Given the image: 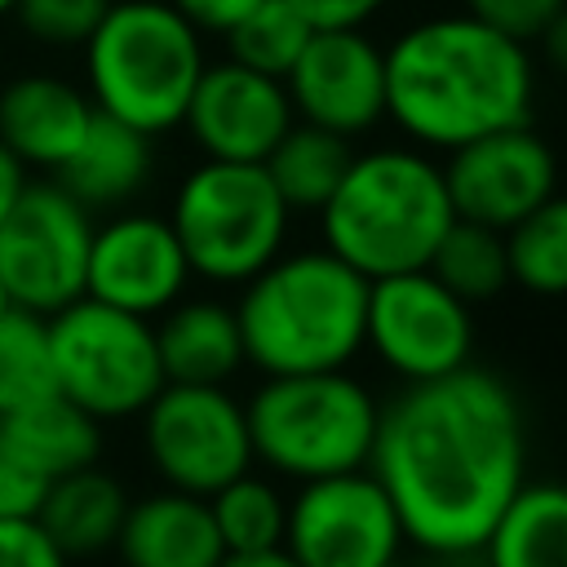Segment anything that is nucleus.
<instances>
[{
    "instance_id": "1",
    "label": "nucleus",
    "mask_w": 567,
    "mask_h": 567,
    "mask_svg": "<svg viewBox=\"0 0 567 567\" xmlns=\"http://www.w3.org/2000/svg\"><path fill=\"white\" fill-rule=\"evenodd\" d=\"M403 540L425 558L478 554L527 483V416L505 377L465 363L381 403L368 456Z\"/></svg>"
},
{
    "instance_id": "2",
    "label": "nucleus",
    "mask_w": 567,
    "mask_h": 567,
    "mask_svg": "<svg viewBox=\"0 0 567 567\" xmlns=\"http://www.w3.org/2000/svg\"><path fill=\"white\" fill-rule=\"evenodd\" d=\"M385 53V120L421 151L447 155L483 133L532 124L536 49L461 13L408 22Z\"/></svg>"
},
{
    "instance_id": "3",
    "label": "nucleus",
    "mask_w": 567,
    "mask_h": 567,
    "mask_svg": "<svg viewBox=\"0 0 567 567\" xmlns=\"http://www.w3.org/2000/svg\"><path fill=\"white\" fill-rule=\"evenodd\" d=\"M244 363L261 377L337 372L363 354L368 279L323 244L284 248L230 301Z\"/></svg>"
},
{
    "instance_id": "4",
    "label": "nucleus",
    "mask_w": 567,
    "mask_h": 567,
    "mask_svg": "<svg viewBox=\"0 0 567 567\" xmlns=\"http://www.w3.org/2000/svg\"><path fill=\"white\" fill-rule=\"evenodd\" d=\"M315 217L323 248L363 279L430 266V252L456 221L443 164L412 142L354 151L346 177Z\"/></svg>"
},
{
    "instance_id": "5",
    "label": "nucleus",
    "mask_w": 567,
    "mask_h": 567,
    "mask_svg": "<svg viewBox=\"0 0 567 567\" xmlns=\"http://www.w3.org/2000/svg\"><path fill=\"white\" fill-rule=\"evenodd\" d=\"M80 49V84L93 111L146 137L182 128L190 89L213 62L208 35H199L168 0H106Z\"/></svg>"
},
{
    "instance_id": "6",
    "label": "nucleus",
    "mask_w": 567,
    "mask_h": 567,
    "mask_svg": "<svg viewBox=\"0 0 567 567\" xmlns=\"http://www.w3.org/2000/svg\"><path fill=\"white\" fill-rule=\"evenodd\" d=\"M244 416L252 461H261L275 478L310 483L368 470L381 425V399L350 368L261 377L244 399Z\"/></svg>"
},
{
    "instance_id": "7",
    "label": "nucleus",
    "mask_w": 567,
    "mask_h": 567,
    "mask_svg": "<svg viewBox=\"0 0 567 567\" xmlns=\"http://www.w3.org/2000/svg\"><path fill=\"white\" fill-rule=\"evenodd\" d=\"M164 217L186 252L190 279L213 288L248 284L288 248L292 235V208L279 199L261 164H190Z\"/></svg>"
},
{
    "instance_id": "8",
    "label": "nucleus",
    "mask_w": 567,
    "mask_h": 567,
    "mask_svg": "<svg viewBox=\"0 0 567 567\" xmlns=\"http://www.w3.org/2000/svg\"><path fill=\"white\" fill-rule=\"evenodd\" d=\"M44 323L58 394L97 425L137 421L164 385L155 323L93 297H75Z\"/></svg>"
},
{
    "instance_id": "9",
    "label": "nucleus",
    "mask_w": 567,
    "mask_h": 567,
    "mask_svg": "<svg viewBox=\"0 0 567 567\" xmlns=\"http://www.w3.org/2000/svg\"><path fill=\"white\" fill-rule=\"evenodd\" d=\"M137 421H142V452L155 478L173 492H190L208 501L217 487H226L230 478L257 465L244 399H235L230 385L164 381Z\"/></svg>"
},
{
    "instance_id": "10",
    "label": "nucleus",
    "mask_w": 567,
    "mask_h": 567,
    "mask_svg": "<svg viewBox=\"0 0 567 567\" xmlns=\"http://www.w3.org/2000/svg\"><path fill=\"white\" fill-rule=\"evenodd\" d=\"M363 350L399 381L421 385L474 363V306L443 288L425 266L368 279Z\"/></svg>"
},
{
    "instance_id": "11",
    "label": "nucleus",
    "mask_w": 567,
    "mask_h": 567,
    "mask_svg": "<svg viewBox=\"0 0 567 567\" xmlns=\"http://www.w3.org/2000/svg\"><path fill=\"white\" fill-rule=\"evenodd\" d=\"M93 213L53 177H31L0 221V279L18 310L40 319L84 297Z\"/></svg>"
},
{
    "instance_id": "12",
    "label": "nucleus",
    "mask_w": 567,
    "mask_h": 567,
    "mask_svg": "<svg viewBox=\"0 0 567 567\" xmlns=\"http://www.w3.org/2000/svg\"><path fill=\"white\" fill-rule=\"evenodd\" d=\"M403 545L399 514L372 470L310 478L288 496L284 549L301 567H390Z\"/></svg>"
},
{
    "instance_id": "13",
    "label": "nucleus",
    "mask_w": 567,
    "mask_h": 567,
    "mask_svg": "<svg viewBox=\"0 0 567 567\" xmlns=\"http://www.w3.org/2000/svg\"><path fill=\"white\" fill-rule=\"evenodd\" d=\"M292 115L346 142L385 124V53L368 27L310 31L306 49L284 75Z\"/></svg>"
},
{
    "instance_id": "14",
    "label": "nucleus",
    "mask_w": 567,
    "mask_h": 567,
    "mask_svg": "<svg viewBox=\"0 0 567 567\" xmlns=\"http://www.w3.org/2000/svg\"><path fill=\"white\" fill-rule=\"evenodd\" d=\"M439 164L452 213L461 221H478L492 230H509L514 221H523L527 213H536L558 195L554 146L532 124L483 133L447 151Z\"/></svg>"
},
{
    "instance_id": "15",
    "label": "nucleus",
    "mask_w": 567,
    "mask_h": 567,
    "mask_svg": "<svg viewBox=\"0 0 567 567\" xmlns=\"http://www.w3.org/2000/svg\"><path fill=\"white\" fill-rule=\"evenodd\" d=\"M186 288H190V266L164 213L128 204L93 221L84 297L155 319L177 297H186Z\"/></svg>"
},
{
    "instance_id": "16",
    "label": "nucleus",
    "mask_w": 567,
    "mask_h": 567,
    "mask_svg": "<svg viewBox=\"0 0 567 567\" xmlns=\"http://www.w3.org/2000/svg\"><path fill=\"white\" fill-rule=\"evenodd\" d=\"M292 124L297 115L284 80L239 66L230 58L204 66L182 111V128L195 142V151L204 159L226 164H261Z\"/></svg>"
},
{
    "instance_id": "17",
    "label": "nucleus",
    "mask_w": 567,
    "mask_h": 567,
    "mask_svg": "<svg viewBox=\"0 0 567 567\" xmlns=\"http://www.w3.org/2000/svg\"><path fill=\"white\" fill-rule=\"evenodd\" d=\"M93 102L80 80L58 71H22L0 84V146L27 173H58L93 124Z\"/></svg>"
},
{
    "instance_id": "18",
    "label": "nucleus",
    "mask_w": 567,
    "mask_h": 567,
    "mask_svg": "<svg viewBox=\"0 0 567 567\" xmlns=\"http://www.w3.org/2000/svg\"><path fill=\"white\" fill-rule=\"evenodd\" d=\"M111 554L120 567H221L226 558L208 501L173 487L128 496Z\"/></svg>"
},
{
    "instance_id": "19",
    "label": "nucleus",
    "mask_w": 567,
    "mask_h": 567,
    "mask_svg": "<svg viewBox=\"0 0 567 567\" xmlns=\"http://www.w3.org/2000/svg\"><path fill=\"white\" fill-rule=\"evenodd\" d=\"M155 323V350L164 381L186 385H230L244 363V337L235 306L221 297H177Z\"/></svg>"
},
{
    "instance_id": "20",
    "label": "nucleus",
    "mask_w": 567,
    "mask_h": 567,
    "mask_svg": "<svg viewBox=\"0 0 567 567\" xmlns=\"http://www.w3.org/2000/svg\"><path fill=\"white\" fill-rule=\"evenodd\" d=\"M155 177V137L111 120V115H93L89 133L80 137V146L71 151V159L53 173V182L84 204L93 217L97 213H115L128 208Z\"/></svg>"
},
{
    "instance_id": "21",
    "label": "nucleus",
    "mask_w": 567,
    "mask_h": 567,
    "mask_svg": "<svg viewBox=\"0 0 567 567\" xmlns=\"http://www.w3.org/2000/svg\"><path fill=\"white\" fill-rule=\"evenodd\" d=\"M124 509H128L124 483L93 461L44 487L35 523L71 563H84V558H102L106 549H115Z\"/></svg>"
},
{
    "instance_id": "22",
    "label": "nucleus",
    "mask_w": 567,
    "mask_h": 567,
    "mask_svg": "<svg viewBox=\"0 0 567 567\" xmlns=\"http://www.w3.org/2000/svg\"><path fill=\"white\" fill-rule=\"evenodd\" d=\"M483 567H567V492L527 478L478 549Z\"/></svg>"
},
{
    "instance_id": "23",
    "label": "nucleus",
    "mask_w": 567,
    "mask_h": 567,
    "mask_svg": "<svg viewBox=\"0 0 567 567\" xmlns=\"http://www.w3.org/2000/svg\"><path fill=\"white\" fill-rule=\"evenodd\" d=\"M0 434L49 483L71 470H84L102 456V425L89 412H80L75 403H66L62 394L40 399L13 416H0Z\"/></svg>"
},
{
    "instance_id": "24",
    "label": "nucleus",
    "mask_w": 567,
    "mask_h": 567,
    "mask_svg": "<svg viewBox=\"0 0 567 567\" xmlns=\"http://www.w3.org/2000/svg\"><path fill=\"white\" fill-rule=\"evenodd\" d=\"M350 155H354V142L297 120L261 159V168L292 213H319L337 190V182L346 177Z\"/></svg>"
},
{
    "instance_id": "25",
    "label": "nucleus",
    "mask_w": 567,
    "mask_h": 567,
    "mask_svg": "<svg viewBox=\"0 0 567 567\" xmlns=\"http://www.w3.org/2000/svg\"><path fill=\"white\" fill-rule=\"evenodd\" d=\"M213 527L221 536L226 554H261L284 545V523H288V496L275 478L266 474H239L226 487L208 496Z\"/></svg>"
},
{
    "instance_id": "26",
    "label": "nucleus",
    "mask_w": 567,
    "mask_h": 567,
    "mask_svg": "<svg viewBox=\"0 0 567 567\" xmlns=\"http://www.w3.org/2000/svg\"><path fill=\"white\" fill-rule=\"evenodd\" d=\"M443 288H452L465 306L478 301H496L509 288V270H505V239L492 226L478 221H452L439 239V248L430 252L425 266Z\"/></svg>"
},
{
    "instance_id": "27",
    "label": "nucleus",
    "mask_w": 567,
    "mask_h": 567,
    "mask_svg": "<svg viewBox=\"0 0 567 567\" xmlns=\"http://www.w3.org/2000/svg\"><path fill=\"white\" fill-rule=\"evenodd\" d=\"M501 239L509 284L532 297H558L567 288V208L558 195L509 230H501Z\"/></svg>"
},
{
    "instance_id": "28",
    "label": "nucleus",
    "mask_w": 567,
    "mask_h": 567,
    "mask_svg": "<svg viewBox=\"0 0 567 567\" xmlns=\"http://www.w3.org/2000/svg\"><path fill=\"white\" fill-rule=\"evenodd\" d=\"M53 354H49V323L31 310L0 315V416H13L40 399H53Z\"/></svg>"
},
{
    "instance_id": "29",
    "label": "nucleus",
    "mask_w": 567,
    "mask_h": 567,
    "mask_svg": "<svg viewBox=\"0 0 567 567\" xmlns=\"http://www.w3.org/2000/svg\"><path fill=\"white\" fill-rule=\"evenodd\" d=\"M310 22L288 4V0H261L257 9H248L221 40H226V58L266 75H288V66L297 62V53L310 40Z\"/></svg>"
},
{
    "instance_id": "30",
    "label": "nucleus",
    "mask_w": 567,
    "mask_h": 567,
    "mask_svg": "<svg viewBox=\"0 0 567 567\" xmlns=\"http://www.w3.org/2000/svg\"><path fill=\"white\" fill-rule=\"evenodd\" d=\"M102 9H106V0H18L13 18L31 40L71 49V44L89 40Z\"/></svg>"
},
{
    "instance_id": "31",
    "label": "nucleus",
    "mask_w": 567,
    "mask_h": 567,
    "mask_svg": "<svg viewBox=\"0 0 567 567\" xmlns=\"http://www.w3.org/2000/svg\"><path fill=\"white\" fill-rule=\"evenodd\" d=\"M563 9L567 0H465V13L487 22L492 31L523 40V44H540L554 27H563Z\"/></svg>"
},
{
    "instance_id": "32",
    "label": "nucleus",
    "mask_w": 567,
    "mask_h": 567,
    "mask_svg": "<svg viewBox=\"0 0 567 567\" xmlns=\"http://www.w3.org/2000/svg\"><path fill=\"white\" fill-rule=\"evenodd\" d=\"M49 478L22 461V452L0 434V518H35Z\"/></svg>"
},
{
    "instance_id": "33",
    "label": "nucleus",
    "mask_w": 567,
    "mask_h": 567,
    "mask_svg": "<svg viewBox=\"0 0 567 567\" xmlns=\"http://www.w3.org/2000/svg\"><path fill=\"white\" fill-rule=\"evenodd\" d=\"M0 567H75L35 518H0Z\"/></svg>"
},
{
    "instance_id": "34",
    "label": "nucleus",
    "mask_w": 567,
    "mask_h": 567,
    "mask_svg": "<svg viewBox=\"0 0 567 567\" xmlns=\"http://www.w3.org/2000/svg\"><path fill=\"white\" fill-rule=\"evenodd\" d=\"M315 31L323 27H368L390 0H288Z\"/></svg>"
},
{
    "instance_id": "35",
    "label": "nucleus",
    "mask_w": 567,
    "mask_h": 567,
    "mask_svg": "<svg viewBox=\"0 0 567 567\" xmlns=\"http://www.w3.org/2000/svg\"><path fill=\"white\" fill-rule=\"evenodd\" d=\"M199 35H226L248 9H257L261 0H168Z\"/></svg>"
},
{
    "instance_id": "36",
    "label": "nucleus",
    "mask_w": 567,
    "mask_h": 567,
    "mask_svg": "<svg viewBox=\"0 0 567 567\" xmlns=\"http://www.w3.org/2000/svg\"><path fill=\"white\" fill-rule=\"evenodd\" d=\"M27 182H31V173H27V168H22V164L0 146V221L9 217V208H13V199L22 195V186H27Z\"/></svg>"
},
{
    "instance_id": "37",
    "label": "nucleus",
    "mask_w": 567,
    "mask_h": 567,
    "mask_svg": "<svg viewBox=\"0 0 567 567\" xmlns=\"http://www.w3.org/2000/svg\"><path fill=\"white\" fill-rule=\"evenodd\" d=\"M221 567H301V563L279 545V549H261V554H226Z\"/></svg>"
},
{
    "instance_id": "38",
    "label": "nucleus",
    "mask_w": 567,
    "mask_h": 567,
    "mask_svg": "<svg viewBox=\"0 0 567 567\" xmlns=\"http://www.w3.org/2000/svg\"><path fill=\"white\" fill-rule=\"evenodd\" d=\"M425 567H483L478 554H456V558H430Z\"/></svg>"
},
{
    "instance_id": "39",
    "label": "nucleus",
    "mask_w": 567,
    "mask_h": 567,
    "mask_svg": "<svg viewBox=\"0 0 567 567\" xmlns=\"http://www.w3.org/2000/svg\"><path fill=\"white\" fill-rule=\"evenodd\" d=\"M4 310H13V301H9V292H4V279H0V315Z\"/></svg>"
},
{
    "instance_id": "40",
    "label": "nucleus",
    "mask_w": 567,
    "mask_h": 567,
    "mask_svg": "<svg viewBox=\"0 0 567 567\" xmlns=\"http://www.w3.org/2000/svg\"><path fill=\"white\" fill-rule=\"evenodd\" d=\"M13 9H18V0H0V18H13Z\"/></svg>"
},
{
    "instance_id": "41",
    "label": "nucleus",
    "mask_w": 567,
    "mask_h": 567,
    "mask_svg": "<svg viewBox=\"0 0 567 567\" xmlns=\"http://www.w3.org/2000/svg\"><path fill=\"white\" fill-rule=\"evenodd\" d=\"M390 567H403V558H399V563H390Z\"/></svg>"
}]
</instances>
